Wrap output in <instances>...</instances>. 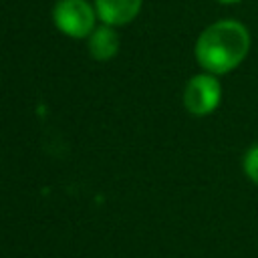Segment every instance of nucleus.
Masks as SVG:
<instances>
[{"label":"nucleus","mask_w":258,"mask_h":258,"mask_svg":"<svg viewBox=\"0 0 258 258\" xmlns=\"http://www.w3.org/2000/svg\"><path fill=\"white\" fill-rule=\"evenodd\" d=\"M250 30L234 18H222L202 30L196 40V60L212 75H226L234 71L250 52Z\"/></svg>","instance_id":"obj_1"},{"label":"nucleus","mask_w":258,"mask_h":258,"mask_svg":"<svg viewBox=\"0 0 258 258\" xmlns=\"http://www.w3.org/2000/svg\"><path fill=\"white\" fill-rule=\"evenodd\" d=\"M95 8L85 0H58L52 10L54 24L60 32L73 38L91 36L95 30Z\"/></svg>","instance_id":"obj_2"},{"label":"nucleus","mask_w":258,"mask_h":258,"mask_svg":"<svg viewBox=\"0 0 258 258\" xmlns=\"http://www.w3.org/2000/svg\"><path fill=\"white\" fill-rule=\"evenodd\" d=\"M222 101V85L218 81V75L212 73H200L194 75L185 89H183V107L191 115H210L218 109Z\"/></svg>","instance_id":"obj_3"},{"label":"nucleus","mask_w":258,"mask_h":258,"mask_svg":"<svg viewBox=\"0 0 258 258\" xmlns=\"http://www.w3.org/2000/svg\"><path fill=\"white\" fill-rule=\"evenodd\" d=\"M143 0H95L97 16L109 26L129 24L141 10Z\"/></svg>","instance_id":"obj_4"},{"label":"nucleus","mask_w":258,"mask_h":258,"mask_svg":"<svg viewBox=\"0 0 258 258\" xmlns=\"http://www.w3.org/2000/svg\"><path fill=\"white\" fill-rule=\"evenodd\" d=\"M89 50H91L93 58H97V60L113 58L119 50V36L113 30V26H109V24L97 26L89 36Z\"/></svg>","instance_id":"obj_5"},{"label":"nucleus","mask_w":258,"mask_h":258,"mask_svg":"<svg viewBox=\"0 0 258 258\" xmlns=\"http://www.w3.org/2000/svg\"><path fill=\"white\" fill-rule=\"evenodd\" d=\"M242 167H244L246 177H248L252 183L258 185V143L246 149L244 159H242Z\"/></svg>","instance_id":"obj_6"},{"label":"nucleus","mask_w":258,"mask_h":258,"mask_svg":"<svg viewBox=\"0 0 258 258\" xmlns=\"http://www.w3.org/2000/svg\"><path fill=\"white\" fill-rule=\"evenodd\" d=\"M216 2H222V4H236V2H242V0H216Z\"/></svg>","instance_id":"obj_7"}]
</instances>
